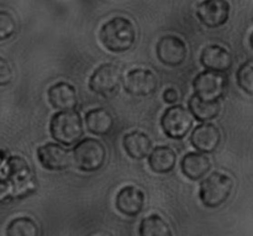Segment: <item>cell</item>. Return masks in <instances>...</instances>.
<instances>
[{"label": "cell", "instance_id": "cell-1", "mask_svg": "<svg viewBox=\"0 0 253 236\" xmlns=\"http://www.w3.org/2000/svg\"><path fill=\"white\" fill-rule=\"evenodd\" d=\"M100 41L106 49L114 53L126 52L136 41V30L127 17L116 16L103 25Z\"/></svg>", "mask_w": 253, "mask_h": 236}, {"label": "cell", "instance_id": "cell-2", "mask_svg": "<svg viewBox=\"0 0 253 236\" xmlns=\"http://www.w3.org/2000/svg\"><path fill=\"white\" fill-rule=\"evenodd\" d=\"M1 168H7V172H1V190L9 187V197L25 198L35 189L34 176L26 161L19 156H12L7 160V167L1 165Z\"/></svg>", "mask_w": 253, "mask_h": 236}, {"label": "cell", "instance_id": "cell-3", "mask_svg": "<svg viewBox=\"0 0 253 236\" xmlns=\"http://www.w3.org/2000/svg\"><path fill=\"white\" fill-rule=\"evenodd\" d=\"M49 133L56 141L64 146L81 142L83 138V121L76 110L56 113L49 123Z\"/></svg>", "mask_w": 253, "mask_h": 236}, {"label": "cell", "instance_id": "cell-4", "mask_svg": "<svg viewBox=\"0 0 253 236\" xmlns=\"http://www.w3.org/2000/svg\"><path fill=\"white\" fill-rule=\"evenodd\" d=\"M234 182L225 173L214 172L205 178L200 185L199 197L203 204L210 209L221 207L227 202L232 193Z\"/></svg>", "mask_w": 253, "mask_h": 236}, {"label": "cell", "instance_id": "cell-5", "mask_svg": "<svg viewBox=\"0 0 253 236\" xmlns=\"http://www.w3.org/2000/svg\"><path fill=\"white\" fill-rule=\"evenodd\" d=\"M73 158L77 167L81 171L95 172L100 170L105 163V146L96 139H84L74 146Z\"/></svg>", "mask_w": 253, "mask_h": 236}, {"label": "cell", "instance_id": "cell-6", "mask_svg": "<svg viewBox=\"0 0 253 236\" xmlns=\"http://www.w3.org/2000/svg\"><path fill=\"white\" fill-rule=\"evenodd\" d=\"M192 114L183 105H173L161 118V126L166 135L174 140L183 139L192 129Z\"/></svg>", "mask_w": 253, "mask_h": 236}, {"label": "cell", "instance_id": "cell-7", "mask_svg": "<svg viewBox=\"0 0 253 236\" xmlns=\"http://www.w3.org/2000/svg\"><path fill=\"white\" fill-rule=\"evenodd\" d=\"M121 71L113 63L99 66L89 79V88L93 93L108 98L120 88Z\"/></svg>", "mask_w": 253, "mask_h": 236}, {"label": "cell", "instance_id": "cell-8", "mask_svg": "<svg viewBox=\"0 0 253 236\" xmlns=\"http://www.w3.org/2000/svg\"><path fill=\"white\" fill-rule=\"evenodd\" d=\"M195 95L207 101H217L227 89V79L224 74L204 71L193 82Z\"/></svg>", "mask_w": 253, "mask_h": 236}, {"label": "cell", "instance_id": "cell-9", "mask_svg": "<svg viewBox=\"0 0 253 236\" xmlns=\"http://www.w3.org/2000/svg\"><path fill=\"white\" fill-rule=\"evenodd\" d=\"M156 53L165 66L178 67L187 58L188 48L180 37L175 35H166L157 42Z\"/></svg>", "mask_w": 253, "mask_h": 236}, {"label": "cell", "instance_id": "cell-10", "mask_svg": "<svg viewBox=\"0 0 253 236\" xmlns=\"http://www.w3.org/2000/svg\"><path fill=\"white\" fill-rule=\"evenodd\" d=\"M198 19L210 29L226 24L230 15V4L225 0H205L198 4Z\"/></svg>", "mask_w": 253, "mask_h": 236}, {"label": "cell", "instance_id": "cell-11", "mask_svg": "<svg viewBox=\"0 0 253 236\" xmlns=\"http://www.w3.org/2000/svg\"><path fill=\"white\" fill-rule=\"evenodd\" d=\"M158 81L152 71L135 68L130 71L125 79V89L133 96H148L157 91Z\"/></svg>", "mask_w": 253, "mask_h": 236}, {"label": "cell", "instance_id": "cell-12", "mask_svg": "<svg viewBox=\"0 0 253 236\" xmlns=\"http://www.w3.org/2000/svg\"><path fill=\"white\" fill-rule=\"evenodd\" d=\"M37 158L42 167L49 171H63L71 166L68 150L58 143L49 142L37 148Z\"/></svg>", "mask_w": 253, "mask_h": 236}, {"label": "cell", "instance_id": "cell-13", "mask_svg": "<svg viewBox=\"0 0 253 236\" xmlns=\"http://www.w3.org/2000/svg\"><path fill=\"white\" fill-rule=\"evenodd\" d=\"M116 209L126 217H137L145 205V193L135 186H126L119 190L115 200Z\"/></svg>", "mask_w": 253, "mask_h": 236}, {"label": "cell", "instance_id": "cell-14", "mask_svg": "<svg viewBox=\"0 0 253 236\" xmlns=\"http://www.w3.org/2000/svg\"><path fill=\"white\" fill-rule=\"evenodd\" d=\"M200 62L207 71L215 73H225L232 67V54L225 47L219 45H210L203 49Z\"/></svg>", "mask_w": 253, "mask_h": 236}, {"label": "cell", "instance_id": "cell-15", "mask_svg": "<svg viewBox=\"0 0 253 236\" xmlns=\"http://www.w3.org/2000/svg\"><path fill=\"white\" fill-rule=\"evenodd\" d=\"M221 133L214 124H200L193 130L190 142L203 153H211L219 147Z\"/></svg>", "mask_w": 253, "mask_h": 236}, {"label": "cell", "instance_id": "cell-16", "mask_svg": "<svg viewBox=\"0 0 253 236\" xmlns=\"http://www.w3.org/2000/svg\"><path fill=\"white\" fill-rule=\"evenodd\" d=\"M47 95L49 104L59 111L74 110L78 105L76 88L67 82L53 84L47 92Z\"/></svg>", "mask_w": 253, "mask_h": 236}, {"label": "cell", "instance_id": "cell-17", "mask_svg": "<svg viewBox=\"0 0 253 236\" xmlns=\"http://www.w3.org/2000/svg\"><path fill=\"white\" fill-rule=\"evenodd\" d=\"M182 172L192 181H199L208 175L211 168V161L207 155L200 152H189L180 162Z\"/></svg>", "mask_w": 253, "mask_h": 236}, {"label": "cell", "instance_id": "cell-18", "mask_svg": "<svg viewBox=\"0 0 253 236\" xmlns=\"http://www.w3.org/2000/svg\"><path fill=\"white\" fill-rule=\"evenodd\" d=\"M124 148L126 153L133 160H143L145 157L151 155L152 151V141L141 131H132L124 136L123 140Z\"/></svg>", "mask_w": 253, "mask_h": 236}, {"label": "cell", "instance_id": "cell-19", "mask_svg": "<svg viewBox=\"0 0 253 236\" xmlns=\"http://www.w3.org/2000/svg\"><path fill=\"white\" fill-rule=\"evenodd\" d=\"M85 124L89 133L96 136H105L113 131V115L104 108L91 109L85 115Z\"/></svg>", "mask_w": 253, "mask_h": 236}, {"label": "cell", "instance_id": "cell-20", "mask_svg": "<svg viewBox=\"0 0 253 236\" xmlns=\"http://www.w3.org/2000/svg\"><path fill=\"white\" fill-rule=\"evenodd\" d=\"M177 163L175 152L168 146H158L148 156V165L156 173H169L174 170Z\"/></svg>", "mask_w": 253, "mask_h": 236}, {"label": "cell", "instance_id": "cell-21", "mask_svg": "<svg viewBox=\"0 0 253 236\" xmlns=\"http://www.w3.org/2000/svg\"><path fill=\"white\" fill-rule=\"evenodd\" d=\"M189 111L198 121H209L214 120L220 114L221 106L219 101H207L202 98L194 95L189 99Z\"/></svg>", "mask_w": 253, "mask_h": 236}, {"label": "cell", "instance_id": "cell-22", "mask_svg": "<svg viewBox=\"0 0 253 236\" xmlns=\"http://www.w3.org/2000/svg\"><path fill=\"white\" fill-rule=\"evenodd\" d=\"M138 234L140 236H173L169 224L158 214L143 218L140 223Z\"/></svg>", "mask_w": 253, "mask_h": 236}, {"label": "cell", "instance_id": "cell-23", "mask_svg": "<svg viewBox=\"0 0 253 236\" xmlns=\"http://www.w3.org/2000/svg\"><path fill=\"white\" fill-rule=\"evenodd\" d=\"M6 236H40V228L30 217L15 218L7 224Z\"/></svg>", "mask_w": 253, "mask_h": 236}, {"label": "cell", "instance_id": "cell-24", "mask_svg": "<svg viewBox=\"0 0 253 236\" xmlns=\"http://www.w3.org/2000/svg\"><path fill=\"white\" fill-rule=\"evenodd\" d=\"M237 84L245 93L253 95V64L244 63L236 73Z\"/></svg>", "mask_w": 253, "mask_h": 236}, {"label": "cell", "instance_id": "cell-25", "mask_svg": "<svg viewBox=\"0 0 253 236\" xmlns=\"http://www.w3.org/2000/svg\"><path fill=\"white\" fill-rule=\"evenodd\" d=\"M16 32V22L12 17L11 14H9L5 10L0 11V40L9 39Z\"/></svg>", "mask_w": 253, "mask_h": 236}, {"label": "cell", "instance_id": "cell-26", "mask_svg": "<svg viewBox=\"0 0 253 236\" xmlns=\"http://www.w3.org/2000/svg\"><path fill=\"white\" fill-rule=\"evenodd\" d=\"M12 79L11 67L7 64V62L4 58H0V84L1 87L7 86Z\"/></svg>", "mask_w": 253, "mask_h": 236}, {"label": "cell", "instance_id": "cell-27", "mask_svg": "<svg viewBox=\"0 0 253 236\" xmlns=\"http://www.w3.org/2000/svg\"><path fill=\"white\" fill-rule=\"evenodd\" d=\"M163 99H165L166 103H168V104L177 103L178 99H179V93H178L177 89L168 88V89H166L165 93H163Z\"/></svg>", "mask_w": 253, "mask_h": 236}, {"label": "cell", "instance_id": "cell-28", "mask_svg": "<svg viewBox=\"0 0 253 236\" xmlns=\"http://www.w3.org/2000/svg\"><path fill=\"white\" fill-rule=\"evenodd\" d=\"M250 42H251V46H252V48H253V32H252V35H251V39H250Z\"/></svg>", "mask_w": 253, "mask_h": 236}]
</instances>
